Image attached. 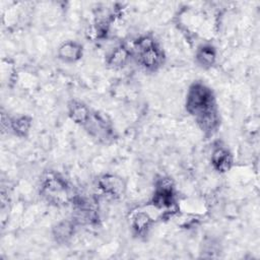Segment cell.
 Returning <instances> with one entry per match:
<instances>
[{
	"mask_svg": "<svg viewBox=\"0 0 260 260\" xmlns=\"http://www.w3.org/2000/svg\"><path fill=\"white\" fill-rule=\"evenodd\" d=\"M82 56V46L76 42H66L58 49V57L64 62H75Z\"/></svg>",
	"mask_w": 260,
	"mask_h": 260,
	"instance_id": "cell-7",
	"label": "cell"
},
{
	"mask_svg": "<svg viewBox=\"0 0 260 260\" xmlns=\"http://www.w3.org/2000/svg\"><path fill=\"white\" fill-rule=\"evenodd\" d=\"M129 57L130 51L124 46H119L112 51L108 62L113 67H122L127 63Z\"/></svg>",
	"mask_w": 260,
	"mask_h": 260,
	"instance_id": "cell-12",
	"label": "cell"
},
{
	"mask_svg": "<svg viewBox=\"0 0 260 260\" xmlns=\"http://www.w3.org/2000/svg\"><path fill=\"white\" fill-rule=\"evenodd\" d=\"M74 233V223L70 220H65L59 222L53 231L54 238L59 243L67 242Z\"/></svg>",
	"mask_w": 260,
	"mask_h": 260,
	"instance_id": "cell-10",
	"label": "cell"
},
{
	"mask_svg": "<svg viewBox=\"0 0 260 260\" xmlns=\"http://www.w3.org/2000/svg\"><path fill=\"white\" fill-rule=\"evenodd\" d=\"M152 223V219L148 213L144 211H137L131 218V225L137 235H142L147 232Z\"/></svg>",
	"mask_w": 260,
	"mask_h": 260,
	"instance_id": "cell-9",
	"label": "cell"
},
{
	"mask_svg": "<svg viewBox=\"0 0 260 260\" xmlns=\"http://www.w3.org/2000/svg\"><path fill=\"white\" fill-rule=\"evenodd\" d=\"M211 164L216 171L220 173L228 172L233 164L230 151L223 146H216L211 153Z\"/></svg>",
	"mask_w": 260,
	"mask_h": 260,
	"instance_id": "cell-6",
	"label": "cell"
},
{
	"mask_svg": "<svg viewBox=\"0 0 260 260\" xmlns=\"http://www.w3.org/2000/svg\"><path fill=\"white\" fill-rule=\"evenodd\" d=\"M139 63L148 70H154L157 68L162 61V53L159 48L154 44L143 50L137 51Z\"/></svg>",
	"mask_w": 260,
	"mask_h": 260,
	"instance_id": "cell-5",
	"label": "cell"
},
{
	"mask_svg": "<svg viewBox=\"0 0 260 260\" xmlns=\"http://www.w3.org/2000/svg\"><path fill=\"white\" fill-rule=\"evenodd\" d=\"M68 113L73 122L84 126L90 117L91 111L83 103L72 101L68 106Z\"/></svg>",
	"mask_w": 260,
	"mask_h": 260,
	"instance_id": "cell-8",
	"label": "cell"
},
{
	"mask_svg": "<svg viewBox=\"0 0 260 260\" xmlns=\"http://www.w3.org/2000/svg\"><path fill=\"white\" fill-rule=\"evenodd\" d=\"M174 187L172 181L168 178H161L155 187L152 198V204L157 209L168 210L175 203Z\"/></svg>",
	"mask_w": 260,
	"mask_h": 260,
	"instance_id": "cell-3",
	"label": "cell"
},
{
	"mask_svg": "<svg viewBox=\"0 0 260 260\" xmlns=\"http://www.w3.org/2000/svg\"><path fill=\"white\" fill-rule=\"evenodd\" d=\"M42 193L50 201L56 204H66L70 198V189L65 180L55 173H48L42 180Z\"/></svg>",
	"mask_w": 260,
	"mask_h": 260,
	"instance_id": "cell-2",
	"label": "cell"
},
{
	"mask_svg": "<svg viewBox=\"0 0 260 260\" xmlns=\"http://www.w3.org/2000/svg\"><path fill=\"white\" fill-rule=\"evenodd\" d=\"M10 126L15 134L18 136H25L30 129L31 119L27 116H21L12 120L10 122Z\"/></svg>",
	"mask_w": 260,
	"mask_h": 260,
	"instance_id": "cell-13",
	"label": "cell"
},
{
	"mask_svg": "<svg viewBox=\"0 0 260 260\" xmlns=\"http://www.w3.org/2000/svg\"><path fill=\"white\" fill-rule=\"evenodd\" d=\"M196 59H197L198 63L203 67L212 66L216 59L215 49L210 45L201 46L197 51Z\"/></svg>",
	"mask_w": 260,
	"mask_h": 260,
	"instance_id": "cell-11",
	"label": "cell"
},
{
	"mask_svg": "<svg viewBox=\"0 0 260 260\" xmlns=\"http://www.w3.org/2000/svg\"><path fill=\"white\" fill-rule=\"evenodd\" d=\"M186 109L195 117L203 131H212L218 123L214 96L209 87L201 82L193 83L187 93Z\"/></svg>",
	"mask_w": 260,
	"mask_h": 260,
	"instance_id": "cell-1",
	"label": "cell"
},
{
	"mask_svg": "<svg viewBox=\"0 0 260 260\" xmlns=\"http://www.w3.org/2000/svg\"><path fill=\"white\" fill-rule=\"evenodd\" d=\"M98 187L103 193L107 195L112 197H119L124 193L126 185L121 177L107 174L98 180Z\"/></svg>",
	"mask_w": 260,
	"mask_h": 260,
	"instance_id": "cell-4",
	"label": "cell"
}]
</instances>
